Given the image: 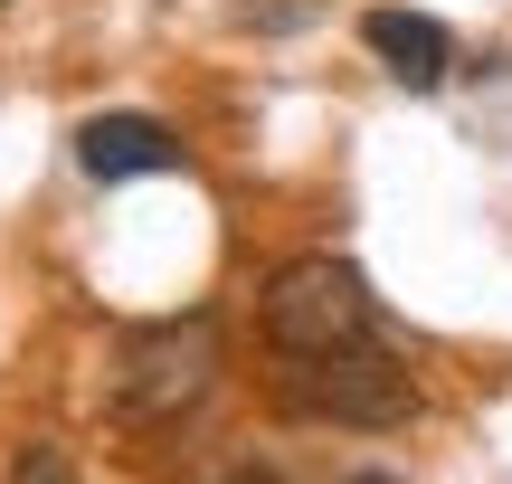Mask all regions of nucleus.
I'll use <instances>...</instances> for the list:
<instances>
[{
	"label": "nucleus",
	"instance_id": "obj_1",
	"mask_svg": "<svg viewBox=\"0 0 512 484\" xmlns=\"http://www.w3.org/2000/svg\"><path fill=\"white\" fill-rule=\"evenodd\" d=\"M256 323L285 361H323V352H361L380 342V295L351 257L313 247V257H285L266 285H256Z\"/></svg>",
	"mask_w": 512,
	"mask_h": 484
},
{
	"label": "nucleus",
	"instance_id": "obj_3",
	"mask_svg": "<svg viewBox=\"0 0 512 484\" xmlns=\"http://www.w3.org/2000/svg\"><path fill=\"white\" fill-rule=\"evenodd\" d=\"M209 390H219V323H209V314L124 333V352H114V418L171 428V418H190Z\"/></svg>",
	"mask_w": 512,
	"mask_h": 484
},
{
	"label": "nucleus",
	"instance_id": "obj_2",
	"mask_svg": "<svg viewBox=\"0 0 512 484\" xmlns=\"http://www.w3.org/2000/svg\"><path fill=\"white\" fill-rule=\"evenodd\" d=\"M275 409L304 418V428H361V437H389V428H408V418H418V380H408L380 342H361V352H323V361L275 371Z\"/></svg>",
	"mask_w": 512,
	"mask_h": 484
},
{
	"label": "nucleus",
	"instance_id": "obj_4",
	"mask_svg": "<svg viewBox=\"0 0 512 484\" xmlns=\"http://www.w3.org/2000/svg\"><path fill=\"white\" fill-rule=\"evenodd\" d=\"M76 162L95 171V181H152V171H181V133L152 124V114H95V124H76Z\"/></svg>",
	"mask_w": 512,
	"mask_h": 484
},
{
	"label": "nucleus",
	"instance_id": "obj_6",
	"mask_svg": "<svg viewBox=\"0 0 512 484\" xmlns=\"http://www.w3.org/2000/svg\"><path fill=\"white\" fill-rule=\"evenodd\" d=\"M0 10H10V0H0Z\"/></svg>",
	"mask_w": 512,
	"mask_h": 484
},
{
	"label": "nucleus",
	"instance_id": "obj_5",
	"mask_svg": "<svg viewBox=\"0 0 512 484\" xmlns=\"http://www.w3.org/2000/svg\"><path fill=\"white\" fill-rule=\"evenodd\" d=\"M361 48L380 57L408 95H437L446 67H456V38H446L427 10H370V19H361Z\"/></svg>",
	"mask_w": 512,
	"mask_h": 484
}]
</instances>
